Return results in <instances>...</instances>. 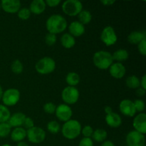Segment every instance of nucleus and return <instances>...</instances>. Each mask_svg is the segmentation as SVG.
Returning a JSON list of instances; mask_svg holds the SVG:
<instances>
[{
    "label": "nucleus",
    "instance_id": "43",
    "mask_svg": "<svg viewBox=\"0 0 146 146\" xmlns=\"http://www.w3.org/2000/svg\"><path fill=\"white\" fill-rule=\"evenodd\" d=\"M135 93H136V95L138 96H143L145 94V90H144L143 88H138Z\"/></svg>",
    "mask_w": 146,
    "mask_h": 146
},
{
    "label": "nucleus",
    "instance_id": "21",
    "mask_svg": "<svg viewBox=\"0 0 146 146\" xmlns=\"http://www.w3.org/2000/svg\"><path fill=\"white\" fill-rule=\"evenodd\" d=\"M146 36L145 32L142 31H133L128 36V42L132 44H138L143 40L145 39Z\"/></svg>",
    "mask_w": 146,
    "mask_h": 146
},
{
    "label": "nucleus",
    "instance_id": "34",
    "mask_svg": "<svg viewBox=\"0 0 146 146\" xmlns=\"http://www.w3.org/2000/svg\"><path fill=\"white\" fill-rule=\"evenodd\" d=\"M45 42L48 46H53L56 42V36L55 34L48 33L45 36Z\"/></svg>",
    "mask_w": 146,
    "mask_h": 146
},
{
    "label": "nucleus",
    "instance_id": "11",
    "mask_svg": "<svg viewBox=\"0 0 146 146\" xmlns=\"http://www.w3.org/2000/svg\"><path fill=\"white\" fill-rule=\"evenodd\" d=\"M55 114L58 120L63 121V122H66V121L71 120L73 112L71 108L68 105L61 104L56 108Z\"/></svg>",
    "mask_w": 146,
    "mask_h": 146
},
{
    "label": "nucleus",
    "instance_id": "12",
    "mask_svg": "<svg viewBox=\"0 0 146 146\" xmlns=\"http://www.w3.org/2000/svg\"><path fill=\"white\" fill-rule=\"evenodd\" d=\"M1 8L9 14H15L21 9V2L19 0H2Z\"/></svg>",
    "mask_w": 146,
    "mask_h": 146
},
{
    "label": "nucleus",
    "instance_id": "13",
    "mask_svg": "<svg viewBox=\"0 0 146 146\" xmlns=\"http://www.w3.org/2000/svg\"><path fill=\"white\" fill-rule=\"evenodd\" d=\"M120 111L121 113L128 117H133L136 113L133 102L129 99H124L121 101L119 105Z\"/></svg>",
    "mask_w": 146,
    "mask_h": 146
},
{
    "label": "nucleus",
    "instance_id": "31",
    "mask_svg": "<svg viewBox=\"0 0 146 146\" xmlns=\"http://www.w3.org/2000/svg\"><path fill=\"white\" fill-rule=\"evenodd\" d=\"M47 129L51 133L56 134L61 130V127H60L59 123L56 121H50L47 124Z\"/></svg>",
    "mask_w": 146,
    "mask_h": 146
},
{
    "label": "nucleus",
    "instance_id": "33",
    "mask_svg": "<svg viewBox=\"0 0 146 146\" xmlns=\"http://www.w3.org/2000/svg\"><path fill=\"white\" fill-rule=\"evenodd\" d=\"M43 108H44V111H45L46 113L54 114L56 111V106L55 104H53L52 102H48L44 104Z\"/></svg>",
    "mask_w": 146,
    "mask_h": 146
},
{
    "label": "nucleus",
    "instance_id": "17",
    "mask_svg": "<svg viewBox=\"0 0 146 146\" xmlns=\"http://www.w3.org/2000/svg\"><path fill=\"white\" fill-rule=\"evenodd\" d=\"M105 119L107 125L111 128H118L122 124V119L121 116L116 113L112 112L109 114H107L106 115Z\"/></svg>",
    "mask_w": 146,
    "mask_h": 146
},
{
    "label": "nucleus",
    "instance_id": "25",
    "mask_svg": "<svg viewBox=\"0 0 146 146\" xmlns=\"http://www.w3.org/2000/svg\"><path fill=\"white\" fill-rule=\"evenodd\" d=\"M128 52L127 50L123 49V48H121L117 51H115L112 55L113 59L115 60L118 61H124L125 60L128 59Z\"/></svg>",
    "mask_w": 146,
    "mask_h": 146
},
{
    "label": "nucleus",
    "instance_id": "40",
    "mask_svg": "<svg viewBox=\"0 0 146 146\" xmlns=\"http://www.w3.org/2000/svg\"><path fill=\"white\" fill-rule=\"evenodd\" d=\"M45 3L49 7H56L61 3V1L60 0H46Z\"/></svg>",
    "mask_w": 146,
    "mask_h": 146
},
{
    "label": "nucleus",
    "instance_id": "6",
    "mask_svg": "<svg viewBox=\"0 0 146 146\" xmlns=\"http://www.w3.org/2000/svg\"><path fill=\"white\" fill-rule=\"evenodd\" d=\"M61 98L66 105L75 104L79 98V91L76 87L67 86L62 91Z\"/></svg>",
    "mask_w": 146,
    "mask_h": 146
},
{
    "label": "nucleus",
    "instance_id": "37",
    "mask_svg": "<svg viewBox=\"0 0 146 146\" xmlns=\"http://www.w3.org/2000/svg\"><path fill=\"white\" fill-rule=\"evenodd\" d=\"M138 49L140 54H142L143 56H145L146 54V38L143 40L141 42L138 44Z\"/></svg>",
    "mask_w": 146,
    "mask_h": 146
},
{
    "label": "nucleus",
    "instance_id": "46",
    "mask_svg": "<svg viewBox=\"0 0 146 146\" xmlns=\"http://www.w3.org/2000/svg\"><path fill=\"white\" fill-rule=\"evenodd\" d=\"M17 146H29L28 144L27 143L24 142V141H21V142H19Z\"/></svg>",
    "mask_w": 146,
    "mask_h": 146
},
{
    "label": "nucleus",
    "instance_id": "16",
    "mask_svg": "<svg viewBox=\"0 0 146 146\" xmlns=\"http://www.w3.org/2000/svg\"><path fill=\"white\" fill-rule=\"evenodd\" d=\"M26 117L27 116L23 113H15L10 116L7 123L9 124L11 128H18V127H21V125H23L24 124Z\"/></svg>",
    "mask_w": 146,
    "mask_h": 146
},
{
    "label": "nucleus",
    "instance_id": "42",
    "mask_svg": "<svg viewBox=\"0 0 146 146\" xmlns=\"http://www.w3.org/2000/svg\"><path fill=\"white\" fill-rule=\"evenodd\" d=\"M141 88H143L144 90H146V75H144L141 78Z\"/></svg>",
    "mask_w": 146,
    "mask_h": 146
},
{
    "label": "nucleus",
    "instance_id": "47",
    "mask_svg": "<svg viewBox=\"0 0 146 146\" xmlns=\"http://www.w3.org/2000/svg\"><path fill=\"white\" fill-rule=\"evenodd\" d=\"M3 93H4V91H3V89H2V88H1V85H0V100H1V98H2Z\"/></svg>",
    "mask_w": 146,
    "mask_h": 146
},
{
    "label": "nucleus",
    "instance_id": "30",
    "mask_svg": "<svg viewBox=\"0 0 146 146\" xmlns=\"http://www.w3.org/2000/svg\"><path fill=\"white\" fill-rule=\"evenodd\" d=\"M11 68L14 74H20L21 73H22L23 70H24V66L19 60H15L11 64Z\"/></svg>",
    "mask_w": 146,
    "mask_h": 146
},
{
    "label": "nucleus",
    "instance_id": "22",
    "mask_svg": "<svg viewBox=\"0 0 146 146\" xmlns=\"http://www.w3.org/2000/svg\"><path fill=\"white\" fill-rule=\"evenodd\" d=\"M61 44L64 48H71L75 46L76 41L75 38L73 36L70 34L66 33L63 34L61 37Z\"/></svg>",
    "mask_w": 146,
    "mask_h": 146
},
{
    "label": "nucleus",
    "instance_id": "35",
    "mask_svg": "<svg viewBox=\"0 0 146 146\" xmlns=\"http://www.w3.org/2000/svg\"><path fill=\"white\" fill-rule=\"evenodd\" d=\"M81 133L84 136V138H91L94 133V129L90 125H86L84 128H81Z\"/></svg>",
    "mask_w": 146,
    "mask_h": 146
},
{
    "label": "nucleus",
    "instance_id": "38",
    "mask_svg": "<svg viewBox=\"0 0 146 146\" xmlns=\"http://www.w3.org/2000/svg\"><path fill=\"white\" fill-rule=\"evenodd\" d=\"M23 125L24 127V128H27V130H29L34 126V122L31 118H29V117H26Z\"/></svg>",
    "mask_w": 146,
    "mask_h": 146
},
{
    "label": "nucleus",
    "instance_id": "10",
    "mask_svg": "<svg viewBox=\"0 0 146 146\" xmlns=\"http://www.w3.org/2000/svg\"><path fill=\"white\" fill-rule=\"evenodd\" d=\"M125 141L127 146H145V138L143 134L132 131L127 134Z\"/></svg>",
    "mask_w": 146,
    "mask_h": 146
},
{
    "label": "nucleus",
    "instance_id": "32",
    "mask_svg": "<svg viewBox=\"0 0 146 146\" xmlns=\"http://www.w3.org/2000/svg\"><path fill=\"white\" fill-rule=\"evenodd\" d=\"M18 14V17L21 20H27L29 19L30 16H31V11H30L29 9L27 8H22L20 9L19 11L17 12Z\"/></svg>",
    "mask_w": 146,
    "mask_h": 146
},
{
    "label": "nucleus",
    "instance_id": "24",
    "mask_svg": "<svg viewBox=\"0 0 146 146\" xmlns=\"http://www.w3.org/2000/svg\"><path fill=\"white\" fill-rule=\"evenodd\" d=\"M66 82L69 85V86L75 87L80 82V76L77 73L70 72L67 74L66 77Z\"/></svg>",
    "mask_w": 146,
    "mask_h": 146
},
{
    "label": "nucleus",
    "instance_id": "4",
    "mask_svg": "<svg viewBox=\"0 0 146 146\" xmlns=\"http://www.w3.org/2000/svg\"><path fill=\"white\" fill-rule=\"evenodd\" d=\"M35 68L38 74L43 75L49 74L55 70L56 62L50 57H44L36 64Z\"/></svg>",
    "mask_w": 146,
    "mask_h": 146
},
{
    "label": "nucleus",
    "instance_id": "39",
    "mask_svg": "<svg viewBox=\"0 0 146 146\" xmlns=\"http://www.w3.org/2000/svg\"><path fill=\"white\" fill-rule=\"evenodd\" d=\"M78 146H94V143L91 138H84L81 140Z\"/></svg>",
    "mask_w": 146,
    "mask_h": 146
},
{
    "label": "nucleus",
    "instance_id": "23",
    "mask_svg": "<svg viewBox=\"0 0 146 146\" xmlns=\"http://www.w3.org/2000/svg\"><path fill=\"white\" fill-rule=\"evenodd\" d=\"M107 132L106 130L102 129V128H98L96 131H94L92 135V138L95 141L98 143H103L106 141L107 138Z\"/></svg>",
    "mask_w": 146,
    "mask_h": 146
},
{
    "label": "nucleus",
    "instance_id": "9",
    "mask_svg": "<svg viewBox=\"0 0 146 146\" xmlns=\"http://www.w3.org/2000/svg\"><path fill=\"white\" fill-rule=\"evenodd\" d=\"M101 39L104 44L110 46L114 45L117 42L118 36L114 29L111 26H107L101 32Z\"/></svg>",
    "mask_w": 146,
    "mask_h": 146
},
{
    "label": "nucleus",
    "instance_id": "20",
    "mask_svg": "<svg viewBox=\"0 0 146 146\" xmlns=\"http://www.w3.org/2000/svg\"><path fill=\"white\" fill-rule=\"evenodd\" d=\"M27 137V131L22 127L15 128L11 132V138L14 142H21Z\"/></svg>",
    "mask_w": 146,
    "mask_h": 146
},
{
    "label": "nucleus",
    "instance_id": "49",
    "mask_svg": "<svg viewBox=\"0 0 146 146\" xmlns=\"http://www.w3.org/2000/svg\"><path fill=\"white\" fill-rule=\"evenodd\" d=\"M0 9H1V4H0Z\"/></svg>",
    "mask_w": 146,
    "mask_h": 146
},
{
    "label": "nucleus",
    "instance_id": "44",
    "mask_svg": "<svg viewBox=\"0 0 146 146\" xmlns=\"http://www.w3.org/2000/svg\"><path fill=\"white\" fill-rule=\"evenodd\" d=\"M101 146H115L113 143L111 141H105L102 143Z\"/></svg>",
    "mask_w": 146,
    "mask_h": 146
},
{
    "label": "nucleus",
    "instance_id": "7",
    "mask_svg": "<svg viewBox=\"0 0 146 146\" xmlns=\"http://www.w3.org/2000/svg\"><path fill=\"white\" fill-rule=\"evenodd\" d=\"M1 99L5 106H15L20 100L19 91L16 88H9L3 93Z\"/></svg>",
    "mask_w": 146,
    "mask_h": 146
},
{
    "label": "nucleus",
    "instance_id": "26",
    "mask_svg": "<svg viewBox=\"0 0 146 146\" xmlns=\"http://www.w3.org/2000/svg\"><path fill=\"white\" fill-rule=\"evenodd\" d=\"M78 15L79 22L82 24L83 25L89 24L92 19V15L88 10H82Z\"/></svg>",
    "mask_w": 146,
    "mask_h": 146
},
{
    "label": "nucleus",
    "instance_id": "41",
    "mask_svg": "<svg viewBox=\"0 0 146 146\" xmlns=\"http://www.w3.org/2000/svg\"><path fill=\"white\" fill-rule=\"evenodd\" d=\"M101 2L104 4V6H111L115 2V0H103Z\"/></svg>",
    "mask_w": 146,
    "mask_h": 146
},
{
    "label": "nucleus",
    "instance_id": "28",
    "mask_svg": "<svg viewBox=\"0 0 146 146\" xmlns=\"http://www.w3.org/2000/svg\"><path fill=\"white\" fill-rule=\"evenodd\" d=\"M11 113L9 108L4 105H0V123H6L9 121Z\"/></svg>",
    "mask_w": 146,
    "mask_h": 146
},
{
    "label": "nucleus",
    "instance_id": "14",
    "mask_svg": "<svg viewBox=\"0 0 146 146\" xmlns=\"http://www.w3.org/2000/svg\"><path fill=\"white\" fill-rule=\"evenodd\" d=\"M133 126L135 131L145 135L146 133V115L144 113L138 114L134 118L133 121Z\"/></svg>",
    "mask_w": 146,
    "mask_h": 146
},
{
    "label": "nucleus",
    "instance_id": "48",
    "mask_svg": "<svg viewBox=\"0 0 146 146\" xmlns=\"http://www.w3.org/2000/svg\"><path fill=\"white\" fill-rule=\"evenodd\" d=\"M1 146H11V145H9V144H4V145H2Z\"/></svg>",
    "mask_w": 146,
    "mask_h": 146
},
{
    "label": "nucleus",
    "instance_id": "50",
    "mask_svg": "<svg viewBox=\"0 0 146 146\" xmlns=\"http://www.w3.org/2000/svg\"></svg>",
    "mask_w": 146,
    "mask_h": 146
},
{
    "label": "nucleus",
    "instance_id": "3",
    "mask_svg": "<svg viewBox=\"0 0 146 146\" xmlns=\"http://www.w3.org/2000/svg\"><path fill=\"white\" fill-rule=\"evenodd\" d=\"M93 62L98 68L106 70L110 68L113 63L112 54L106 51H99L95 53L93 57Z\"/></svg>",
    "mask_w": 146,
    "mask_h": 146
},
{
    "label": "nucleus",
    "instance_id": "1",
    "mask_svg": "<svg viewBox=\"0 0 146 146\" xmlns=\"http://www.w3.org/2000/svg\"><path fill=\"white\" fill-rule=\"evenodd\" d=\"M47 31L53 34H60L66 30L67 27L66 19L60 14L51 15L46 22Z\"/></svg>",
    "mask_w": 146,
    "mask_h": 146
},
{
    "label": "nucleus",
    "instance_id": "36",
    "mask_svg": "<svg viewBox=\"0 0 146 146\" xmlns=\"http://www.w3.org/2000/svg\"><path fill=\"white\" fill-rule=\"evenodd\" d=\"M134 106H135V110H136V112H142L145 110V103L143 100L141 99H136L133 102Z\"/></svg>",
    "mask_w": 146,
    "mask_h": 146
},
{
    "label": "nucleus",
    "instance_id": "19",
    "mask_svg": "<svg viewBox=\"0 0 146 146\" xmlns=\"http://www.w3.org/2000/svg\"><path fill=\"white\" fill-rule=\"evenodd\" d=\"M46 4L44 0H34L30 4L29 10L31 13L34 14H41L45 11Z\"/></svg>",
    "mask_w": 146,
    "mask_h": 146
},
{
    "label": "nucleus",
    "instance_id": "15",
    "mask_svg": "<svg viewBox=\"0 0 146 146\" xmlns=\"http://www.w3.org/2000/svg\"><path fill=\"white\" fill-rule=\"evenodd\" d=\"M126 69L123 64L120 62L113 63L112 65L109 68V73L111 76L113 78L120 79L125 76Z\"/></svg>",
    "mask_w": 146,
    "mask_h": 146
},
{
    "label": "nucleus",
    "instance_id": "2",
    "mask_svg": "<svg viewBox=\"0 0 146 146\" xmlns=\"http://www.w3.org/2000/svg\"><path fill=\"white\" fill-rule=\"evenodd\" d=\"M64 138L68 140L76 139L81 132V125L76 120H69L64 123L61 128Z\"/></svg>",
    "mask_w": 146,
    "mask_h": 146
},
{
    "label": "nucleus",
    "instance_id": "45",
    "mask_svg": "<svg viewBox=\"0 0 146 146\" xmlns=\"http://www.w3.org/2000/svg\"><path fill=\"white\" fill-rule=\"evenodd\" d=\"M104 111H105V113H106V115L113 112L112 108H111V106H106L105 108H104Z\"/></svg>",
    "mask_w": 146,
    "mask_h": 146
},
{
    "label": "nucleus",
    "instance_id": "8",
    "mask_svg": "<svg viewBox=\"0 0 146 146\" xmlns=\"http://www.w3.org/2000/svg\"><path fill=\"white\" fill-rule=\"evenodd\" d=\"M27 137L29 141L32 143H41L45 140L46 133L39 127L34 126L27 131Z\"/></svg>",
    "mask_w": 146,
    "mask_h": 146
},
{
    "label": "nucleus",
    "instance_id": "5",
    "mask_svg": "<svg viewBox=\"0 0 146 146\" xmlns=\"http://www.w3.org/2000/svg\"><path fill=\"white\" fill-rule=\"evenodd\" d=\"M62 10L66 15L74 17L82 11L83 4L78 0H67L63 3Z\"/></svg>",
    "mask_w": 146,
    "mask_h": 146
},
{
    "label": "nucleus",
    "instance_id": "29",
    "mask_svg": "<svg viewBox=\"0 0 146 146\" xmlns=\"http://www.w3.org/2000/svg\"><path fill=\"white\" fill-rule=\"evenodd\" d=\"M11 127L7 122L0 123V138H6L11 132Z\"/></svg>",
    "mask_w": 146,
    "mask_h": 146
},
{
    "label": "nucleus",
    "instance_id": "18",
    "mask_svg": "<svg viewBox=\"0 0 146 146\" xmlns=\"http://www.w3.org/2000/svg\"><path fill=\"white\" fill-rule=\"evenodd\" d=\"M70 34L73 36H81L85 33V27L84 25L78 21H74L70 24L68 27Z\"/></svg>",
    "mask_w": 146,
    "mask_h": 146
},
{
    "label": "nucleus",
    "instance_id": "27",
    "mask_svg": "<svg viewBox=\"0 0 146 146\" xmlns=\"http://www.w3.org/2000/svg\"><path fill=\"white\" fill-rule=\"evenodd\" d=\"M125 84L128 88H132V89L138 88L141 86V81L135 76H131L128 77L126 81H125Z\"/></svg>",
    "mask_w": 146,
    "mask_h": 146
}]
</instances>
